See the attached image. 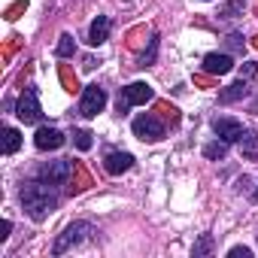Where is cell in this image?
<instances>
[{"label": "cell", "mask_w": 258, "mask_h": 258, "mask_svg": "<svg viewBox=\"0 0 258 258\" xmlns=\"http://www.w3.org/2000/svg\"><path fill=\"white\" fill-rule=\"evenodd\" d=\"M73 143H76V149L88 152V149H91V143H94V140H91V131H76V134H73Z\"/></svg>", "instance_id": "19"}, {"label": "cell", "mask_w": 258, "mask_h": 258, "mask_svg": "<svg viewBox=\"0 0 258 258\" xmlns=\"http://www.w3.org/2000/svg\"><path fill=\"white\" fill-rule=\"evenodd\" d=\"M246 94H249V79H237L234 85H228V88L219 91V103H237Z\"/></svg>", "instance_id": "13"}, {"label": "cell", "mask_w": 258, "mask_h": 258, "mask_svg": "<svg viewBox=\"0 0 258 258\" xmlns=\"http://www.w3.org/2000/svg\"><path fill=\"white\" fill-rule=\"evenodd\" d=\"M22 207H25V213L34 219V222H43L49 213H55V207H58V185H52V182H46V179H40V176H34V179H28L25 185H22Z\"/></svg>", "instance_id": "1"}, {"label": "cell", "mask_w": 258, "mask_h": 258, "mask_svg": "<svg viewBox=\"0 0 258 258\" xmlns=\"http://www.w3.org/2000/svg\"><path fill=\"white\" fill-rule=\"evenodd\" d=\"M109 28H112L109 16H97V19L91 22V28H88V43H91V46L106 43V40H109Z\"/></svg>", "instance_id": "12"}, {"label": "cell", "mask_w": 258, "mask_h": 258, "mask_svg": "<svg viewBox=\"0 0 258 258\" xmlns=\"http://www.w3.org/2000/svg\"><path fill=\"white\" fill-rule=\"evenodd\" d=\"M131 167H134V155L131 152H106L103 155V170L109 176H118V173L131 170Z\"/></svg>", "instance_id": "11"}, {"label": "cell", "mask_w": 258, "mask_h": 258, "mask_svg": "<svg viewBox=\"0 0 258 258\" xmlns=\"http://www.w3.org/2000/svg\"><path fill=\"white\" fill-rule=\"evenodd\" d=\"M16 115L25 121V124H37L40 118H43V106H40V91L34 88V85H28L25 91H22V97H19V103H16Z\"/></svg>", "instance_id": "4"}, {"label": "cell", "mask_w": 258, "mask_h": 258, "mask_svg": "<svg viewBox=\"0 0 258 258\" xmlns=\"http://www.w3.org/2000/svg\"><path fill=\"white\" fill-rule=\"evenodd\" d=\"M243 4H246V0H231V4L222 10V16H225V19H234V16H237V10H243Z\"/></svg>", "instance_id": "21"}, {"label": "cell", "mask_w": 258, "mask_h": 258, "mask_svg": "<svg viewBox=\"0 0 258 258\" xmlns=\"http://www.w3.org/2000/svg\"><path fill=\"white\" fill-rule=\"evenodd\" d=\"M155 52H158V37H152V40H149V52L140 58V67H149V64L155 61Z\"/></svg>", "instance_id": "20"}, {"label": "cell", "mask_w": 258, "mask_h": 258, "mask_svg": "<svg viewBox=\"0 0 258 258\" xmlns=\"http://www.w3.org/2000/svg\"><path fill=\"white\" fill-rule=\"evenodd\" d=\"M131 131H134V137H140L143 143H158V140L164 137V124H161L152 112H143V115L134 118Z\"/></svg>", "instance_id": "5"}, {"label": "cell", "mask_w": 258, "mask_h": 258, "mask_svg": "<svg viewBox=\"0 0 258 258\" xmlns=\"http://www.w3.org/2000/svg\"><path fill=\"white\" fill-rule=\"evenodd\" d=\"M70 170H73V164H70L67 158H58V161H46V164L37 170V176L61 188V185H67V179H70Z\"/></svg>", "instance_id": "6"}, {"label": "cell", "mask_w": 258, "mask_h": 258, "mask_svg": "<svg viewBox=\"0 0 258 258\" xmlns=\"http://www.w3.org/2000/svg\"><path fill=\"white\" fill-rule=\"evenodd\" d=\"M240 149H243V155L255 158V155H258V134L246 131V134H243V140H240Z\"/></svg>", "instance_id": "17"}, {"label": "cell", "mask_w": 258, "mask_h": 258, "mask_svg": "<svg viewBox=\"0 0 258 258\" xmlns=\"http://www.w3.org/2000/svg\"><path fill=\"white\" fill-rule=\"evenodd\" d=\"M91 234H97L91 222H70V225L61 231V237L55 240L52 255H64V252H70L73 246H79V243H82V240H88Z\"/></svg>", "instance_id": "2"}, {"label": "cell", "mask_w": 258, "mask_h": 258, "mask_svg": "<svg viewBox=\"0 0 258 258\" xmlns=\"http://www.w3.org/2000/svg\"><path fill=\"white\" fill-rule=\"evenodd\" d=\"M210 252H213V237H210V234H204V237L195 243L191 255H195V258H201V255H210Z\"/></svg>", "instance_id": "18"}, {"label": "cell", "mask_w": 258, "mask_h": 258, "mask_svg": "<svg viewBox=\"0 0 258 258\" xmlns=\"http://www.w3.org/2000/svg\"><path fill=\"white\" fill-rule=\"evenodd\" d=\"M255 73H258V64H252V61H249L246 67H240V79H252Z\"/></svg>", "instance_id": "23"}, {"label": "cell", "mask_w": 258, "mask_h": 258, "mask_svg": "<svg viewBox=\"0 0 258 258\" xmlns=\"http://www.w3.org/2000/svg\"><path fill=\"white\" fill-rule=\"evenodd\" d=\"M55 55H58V58H73V55H76V43H73V37H70V34H61V37H58Z\"/></svg>", "instance_id": "16"}, {"label": "cell", "mask_w": 258, "mask_h": 258, "mask_svg": "<svg viewBox=\"0 0 258 258\" xmlns=\"http://www.w3.org/2000/svg\"><path fill=\"white\" fill-rule=\"evenodd\" d=\"M252 112H258V97H255V100H252Z\"/></svg>", "instance_id": "26"}, {"label": "cell", "mask_w": 258, "mask_h": 258, "mask_svg": "<svg viewBox=\"0 0 258 258\" xmlns=\"http://www.w3.org/2000/svg\"><path fill=\"white\" fill-rule=\"evenodd\" d=\"M255 204H258V191H255Z\"/></svg>", "instance_id": "27"}, {"label": "cell", "mask_w": 258, "mask_h": 258, "mask_svg": "<svg viewBox=\"0 0 258 258\" xmlns=\"http://www.w3.org/2000/svg\"><path fill=\"white\" fill-rule=\"evenodd\" d=\"M103 106H106V91H103L100 85H85L82 100H79V112H82L85 118H94Z\"/></svg>", "instance_id": "7"}, {"label": "cell", "mask_w": 258, "mask_h": 258, "mask_svg": "<svg viewBox=\"0 0 258 258\" xmlns=\"http://www.w3.org/2000/svg\"><path fill=\"white\" fill-rule=\"evenodd\" d=\"M234 70V58L231 55H225V52H210V55H204V73H210V76H225V73H231Z\"/></svg>", "instance_id": "10"}, {"label": "cell", "mask_w": 258, "mask_h": 258, "mask_svg": "<svg viewBox=\"0 0 258 258\" xmlns=\"http://www.w3.org/2000/svg\"><path fill=\"white\" fill-rule=\"evenodd\" d=\"M10 231H13V222H10V219H4V234H0V243H7Z\"/></svg>", "instance_id": "24"}, {"label": "cell", "mask_w": 258, "mask_h": 258, "mask_svg": "<svg viewBox=\"0 0 258 258\" xmlns=\"http://www.w3.org/2000/svg\"><path fill=\"white\" fill-rule=\"evenodd\" d=\"M228 43H231L234 49H240V46H243V40H240V34H231V37H228Z\"/></svg>", "instance_id": "25"}, {"label": "cell", "mask_w": 258, "mask_h": 258, "mask_svg": "<svg viewBox=\"0 0 258 258\" xmlns=\"http://www.w3.org/2000/svg\"><path fill=\"white\" fill-rule=\"evenodd\" d=\"M204 155H207L210 161H225V155H228V143H225V140H213V143L204 146Z\"/></svg>", "instance_id": "14"}, {"label": "cell", "mask_w": 258, "mask_h": 258, "mask_svg": "<svg viewBox=\"0 0 258 258\" xmlns=\"http://www.w3.org/2000/svg\"><path fill=\"white\" fill-rule=\"evenodd\" d=\"M19 146H22V134L16 127H4V152L13 155V152H19Z\"/></svg>", "instance_id": "15"}, {"label": "cell", "mask_w": 258, "mask_h": 258, "mask_svg": "<svg viewBox=\"0 0 258 258\" xmlns=\"http://www.w3.org/2000/svg\"><path fill=\"white\" fill-rule=\"evenodd\" d=\"M213 134L231 146V143H240V140H243L246 127H243L237 118H228V115H222V118H213Z\"/></svg>", "instance_id": "8"}, {"label": "cell", "mask_w": 258, "mask_h": 258, "mask_svg": "<svg viewBox=\"0 0 258 258\" xmlns=\"http://www.w3.org/2000/svg\"><path fill=\"white\" fill-rule=\"evenodd\" d=\"M228 258H252V249L249 246H234V249H228Z\"/></svg>", "instance_id": "22"}, {"label": "cell", "mask_w": 258, "mask_h": 258, "mask_svg": "<svg viewBox=\"0 0 258 258\" xmlns=\"http://www.w3.org/2000/svg\"><path fill=\"white\" fill-rule=\"evenodd\" d=\"M152 97H155L152 85H146V82H131L127 88H121V94H118V100H115V109H118V115H124L131 106H140V103H146V100H152Z\"/></svg>", "instance_id": "3"}, {"label": "cell", "mask_w": 258, "mask_h": 258, "mask_svg": "<svg viewBox=\"0 0 258 258\" xmlns=\"http://www.w3.org/2000/svg\"><path fill=\"white\" fill-rule=\"evenodd\" d=\"M34 146L40 152H55L64 146V134L58 131V127H40V131L34 134Z\"/></svg>", "instance_id": "9"}]
</instances>
